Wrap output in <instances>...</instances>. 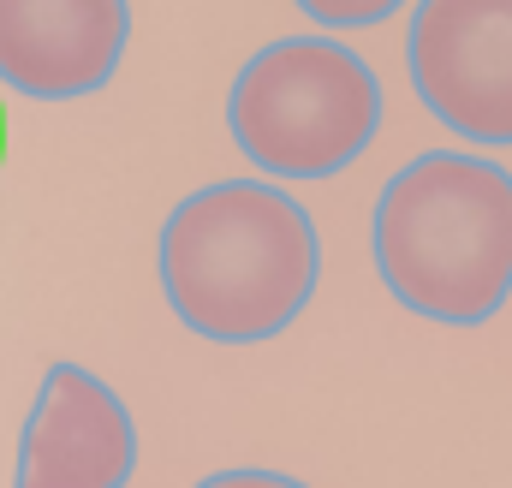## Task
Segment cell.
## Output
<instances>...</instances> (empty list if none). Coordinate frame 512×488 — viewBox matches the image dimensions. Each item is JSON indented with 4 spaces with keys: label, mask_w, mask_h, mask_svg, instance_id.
Returning a JSON list of instances; mask_svg holds the SVG:
<instances>
[{
    "label": "cell",
    "mask_w": 512,
    "mask_h": 488,
    "mask_svg": "<svg viewBox=\"0 0 512 488\" xmlns=\"http://www.w3.org/2000/svg\"><path fill=\"white\" fill-rule=\"evenodd\" d=\"M0 155H6V120H0Z\"/></svg>",
    "instance_id": "9c48e42d"
},
{
    "label": "cell",
    "mask_w": 512,
    "mask_h": 488,
    "mask_svg": "<svg viewBox=\"0 0 512 488\" xmlns=\"http://www.w3.org/2000/svg\"><path fill=\"white\" fill-rule=\"evenodd\" d=\"M197 488H310V483H298L286 471H215V477H203Z\"/></svg>",
    "instance_id": "ba28073f"
},
{
    "label": "cell",
    "mask_w": 512,
    "mask_h": 488,
    "mask_svg": "<svg viewBox=\"0 0 512 488\" xmlns=\"http://www.w3.org/2000/svg\"><path fill=\"white\" fill-rule=\"evenodd\" d=\"M405 66L453 137L512 149V0H417Z\"/></svg>",
    "instance_id": "277c9868"
},
{
    "label": "cell",
    "mask_w": 512,
    "mask_h": 488,
    "mask_svg": "<svg viewBox=\"0 0 512 488\" xmlns=\"http://www.w3.org/2000/svg\"><path fill=\"white\" fill-rule=\"evenodd\" d=\"M370 256L411 316L489 322L512 298V173L465 149L405 161L376 197Z\"/></svg>",
    "instance_id": "7a4b0ae2"
},
{
    "label": "cell",
    "mask_w": 512,
    "mask_h": 488,
    "mask_svg": "<svg viewBox=\"0 0 512 488\" xmlns=\"http://www.w3.org/2000/svg\"><path fill=\"white\" fill-rule=\"evenodd\" d=\"M227 131L274 179H334L376 143L382 84L334 36H280L239 66Z\"/></svg>",
    "instance_id": "3957f363"
},
{
    "label": "cell",
    "mask_w": 512,
    "mask_h": 488,
    "mask_svg": "<svg viewBox=\"0 0 512 488\" xmlns=\"http://www.w3.org/2000/svg\"><path fill=\"white\" fill-rule=\"evenodd\" d=\"M155 268L167 310L197 340L262 346L316 298L322 239L292 191L268 179H221L161 221Z\"/></svg>",
    "instance_id": "6da1fadb"
},
{
    "label": "cell",
    "mask_w": 512,
    "mask_h": 488,
    "mask_svg": "<svg viewBox=\"0 0 512 488\" xmlns=\"http://www.w3.org/2000/svg\"><path fill=\"white\" fill-rule=\"evenodd\" d=\"M137 471V423L126 399L84 364H54L18 435L12 488H126Z\"/></svg>",
    "instance_id": "5b68a950"
},
{
    "label": "cell",
    "mask_w": 512,
    "mask_h": 488,
    "mask_svg": "<svg viewBox=\"0 0 512 488\" xmlns=\"http://www.w3.org/2000/svg\"><path fill=\"white\" fill-rule=\"evenodd\" d=\"M131 42L126 0H0V84L30 102L96 96Z\"/></svg>",
    "instance_id": "8992f818"
},
{
    "label": "cell",
    "mask_w": 512,
    "mask_h": 488,
    "mask_svg": "<svg viewBox=\"0 0 512 488\" xmlns=\"http://www.w3.org/2000/svg\"><path fill=\"white\" fill-rule=\"evenodd\" d=\"M304 18H316L322 30H364V24H382L393 18L405 0H292Z\"/></svg>",
    "instance_id": "52a82bcc"
}]
</instances>
